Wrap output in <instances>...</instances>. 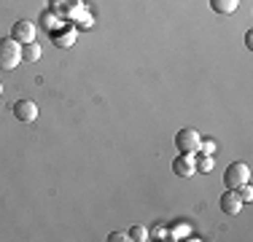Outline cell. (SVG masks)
I'll return each mask as SVG.
<instances>
[{
    "label": "cell",
    "mask_w": 253,
    "mask_h": 242,
    "mask_svg": "<svg viewBox=\"0 0 253 242\" xmlns=\"http://www.w3.org/2000/svg\"><path fill=\"white\" fill-rule=\"evenodd\" d=\"M22 62V43L14 38H0V70H14Z\"/></svg>",
    "instance_id": "1"
},
{
    "label": "cell",
    "mask_w": 253,
    "mask_h": 242,
    "mask_svg": "<svg viewBox=\"0 0 253 242\" xmlns=\"http://www.w3.org/2000/svg\"><path fill=\"white\" fill-rule=\"evenodd\" d=\"M248 180H251V167L245 164V161H232V164L226 167V172H224L226 189H234V191H237L240 186H245Z\"/></svg>",
    "instance_id": "2"
},
{
    "label": "cell",
    "mask_w": 253,
    "mask_h": 242,
    "mask_svg": "<svg viewBox=\"0 0 253 242\" xmlns=\"http://www.w3.org/2000/svg\"><path fill=\"white\" fill-rule=\"evenodd\" d=\"M200 143H202L200 132L191 129V126H186V129H180L178 135H175V148L180 151V154L197 156V154H200Z\"/></svg>",
    "instance_id": "3"
},
{
    "label": "cell",
    "mask_w": 253,
    "mask_h": 242,
    "mask_svg": "<svg viewBox=\"0 0 253 242\" xmlns=\"http://www.w3.org/2000/svg\"><path fill=\"white\" fill-rule=\"evenodd\" d=\"M11 38L16 40V43H33L35 40V24H30V22H14V27H11Z\"/></svg>",
    "instance_id": "4"
},
{
    "label": "cell",
    "mask_w": 253,
    "mask_h": 242,
    "mask_svg": "<svg viewBox=\"0 0 253 242\" xmlns=\"http://www.w3.org/2000/svg\"><path fill=\"white\" fill-rule=\"evenodd\" d=\"M14 116H16V121H22V124H30V121L38 119V105H35L33 100H19L14 105Z\"/></svg>",
    "instance_id": "5"
},
{
    "label": "cell",
    "mask_w": 253,
    "mask_h": 242,
    "mask_svg": "<svg viewBox=\"0 0 253 242\" xmlns=\"http://www.w3.org/2000/svg\"><path fill=\"white\" fill-rule=\"evenodd\" d=\"M172 172L180 175V178H191V175L197 172V167H194V156H189V154H180L172 159Z\"/></svg>",
    "instance_id": "6"
},
{
    "label": "cell",
    "mask_w": 253,
    "mask_h": 242,
    "mask_svg": "<svg viewBox=\"0 0 253 242\" xmlns=\"http://www.w3.org/2000/svg\"><path fill=\"white\" fill-rule=\"evenodd\" d=\"M221 210H224L226 215H237L240 210H243V199H240V194L234 189H229L226 194H221Z\"/></svg>",
    "instance_id": "7"
},
{
    "label": "cell",
    "mask_w": 253,
    "mask_h": 242,
    "mask_svg": "<svg viewBox=\"0 0 253 242\" xmlns=\"http://www.w3.org/2000/svg\"><path fill=\"white\" fill-rule=\"evenodd\" d=\"M41 57H43V48L35 43V40H33V43H25V46H22V62H30V65H33V62H38Z\"/></svg>",
    "instance_id": "8"
},
{
    "label": "cell",
    "mask_w": 253,
    "mask_h": 242,
    "mask_svg": "<svg viewBox=\"0 0 253 242\" xmlns=\"http://www.w3.org/2000/svg\"><path fill=\"white\" fill-rule=\"evenodd\" d=\"M240 5V0H210V8L215 14H234Z\"/></svg>",
    "instance_id": "9"
},
{
    "label": "cell",
    "mask_w": 253,
    "mask_h": 242,
    "mask_svg": "<svg viewBox=\"0 0 253 242\" xmlns=\"http://www.w3.org/2000/svg\"><path fill=\"white\" fill-rule=\"evenodd\" d=\"M194 167H197V172H210V169H213V156L197 154L194 156Z\"/></svg>",
    "instance_id": "10"
},
{
    "label": "cell",
    "mask_w": 253,
    "mask_h": 242,
    "mask_svg": "<svg viewBox=\"0 0 253 242\" xmlns=\"http://www.w3.org/2000/svg\"><path fill=\"white\" fill-rule=\"evenodd\" d=\"M129 240L146 242V240H148V229H146V226H132V229H129Z\"/></svg>",
    "instance_id": "11"
},
{
    "label": "cell",
    "mask_w": 253,
    "mask_h": 242,
    "mask_svg": "<svg viewBox=\"0 0 253 242\" xmlns=\"http://www.w3.org/2000/svg\"><path fill=\"white\" fill-rule=\"evenodd\" d=\"M237 194H240V199H243V204H245V202H253V189H251L248 183H245V186H240Z\"/></svg>",
    "instance_id": "12"
},
{
    "label": "cell",
    "mask_w": 253,
    "mask_h": 242,
    "mask_svg": "<svg viewBox=\"0 0 253 242\" xmlns=\"http://www.w3.org/2000/svg\"><path fill=\"white\" fill-rule=\"evenodd\" d=\"M200 154H202V156H213V154H215V143H213V140H202V143H200Z\"/></svg>",
    "instance_id": "13"
},
{
    "label": "cell",
    "mask_w": 253,
    "mask_h": 242,
    "mask_svg": "<svg viewBox=\"0 0 253 242\" xmlns=\"http://www.w3.org/2000/svg\"><path fill=\"white\" fill-rule=\"evenodd\" d=\"M129 240V232H111L108 234V242H124Z\"/></svg>",
    "instance_id": "14"
},
{
    "label": "cell",
    "mask_w": 253,
    "mask_h": 242,
    "mask_svg": "<svg viewBox=\"0 0 253 242\" xmlns=\"http://www.w3.org/2000/svg\"><path fill=\"white\" fill-rule=\"evenodd\" d=\"M245 43H248V48H253V33L245 35Z\"/></svg>",
    "instance_id": "15"
},
{
    "label": "cell",
    "mask_w": 253,
    "mask_h": 242,
    "mask_svg": "<svg viewBox=\"0 0 253 242\" xmlns=\"http://www.w3.org/2000/svg\"><path fill=\"white\" fill-rule=\"evenodd\" d=\"M0 94H3V83H0Z\"/></svg>",
    "instance_id": "16"
}]
</instances>
